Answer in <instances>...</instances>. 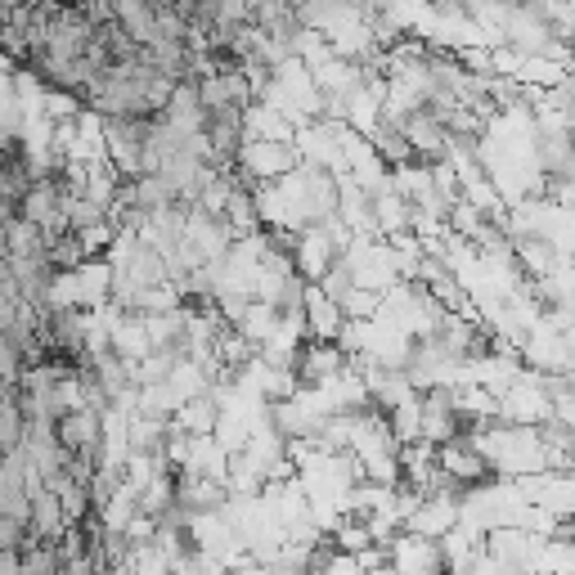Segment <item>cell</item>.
Instances as JSON below:
<instances>
[{
  "label": "cell",
  "mask_w": 575,
  "mask_h": 575,
  "mask_svg": "<svg viewBox=\"0 0 575 575\" xmlns=\"http://www.w3.org/2000/svg\"><path fill=\"white\" fill-rule=\"evenodd\" d=\"M239 167L257 185H266V180H279V176H288L297 167V149H293V140H252V136H244L239 140Z\"/></svg>",
  "instance_id": "6da1fadb"
},
{
  "label": "cell",
  "mask_w": 575,
  "mask_h": 575,
  "mask_svg": "<svg viewBox=\"0 0 575 575\" xmlns=\"http://www.w3.org/2000/svg\"><path fill=\"white\" fill-rule=\"evenodd\" d=\"M301 324L310 328V337L315 341H337V333H341V324H347V315H341V306L333 301V297H324L315 284L310 288H301Z\"/></svg>",
  "instance_id": "7a4b0ae2"
},
{
  "label": "cell",
  "mask_w": 575,
  "mask_h": 575,
  "mask_svg": "<svg viewBox=\"0 0 575 575\" xmlns=\"http://www.w3.org/2000/svg\"><path fill=\"white\" fill-rule=\"evenodd\" d=\"M54 436H59V445L68 449V454H90L95 445H99V436H103V427H99V409H72V414H59L54 418Z\"/></svg>",
  "instance_id": "3957f363"
}]
</instances>
